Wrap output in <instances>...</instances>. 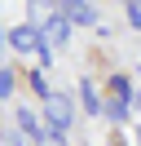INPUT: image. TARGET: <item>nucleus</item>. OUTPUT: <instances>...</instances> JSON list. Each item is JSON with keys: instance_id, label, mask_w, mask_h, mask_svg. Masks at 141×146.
Returning <instances> with one entry per match:
<instances>
[{"instance_id": "f257e3e1", "label": "nucleus", "mask_w": 141, "mask_h": 146, "mask_svg": "<svg viewBox=\"0 0 141 146\" xmlns=\"http://www.w3.org/2000/svg\"><path fill=\"white\" fill-rule=\"evenodd\" d=\"M44 119H49V128H70V119H75L70 93H49L44 98Z\"/></svg>"}, {"instance_id": "f03ea898", "label": "nucleus", "mask_w": 141, "mask_h": 146, "mask_svg": "<svg viewBox=\"0 0 141 146\" xmlns=\"http://www.w3.org/2000/svg\"><path fill=\"white\" fill-rule=\"evenodd\" d=\"M66 36H70V22L62 18V13H49V22L40 27V44H44V58H49V53H57V49L66 44Z\"/></svg>"}, {"instance_id": "7ed1b4c3", "label": "nucleus", "mask_w": 141, "mask_h": 146, "mask_svg": "<svg viewBox=\"0 0 141 146\" xmlns=\"http://www.w3.org/2000/svg\"><path fill=\"white\" fill-rule=\"evenodd\" d=\"M9 44H13L18 53H35V49L44 53V44H40V27H31V22H26V27H13V31H9Z\"/></svg>"}, {"instance_id": "20e7f679", "label": "nucleus", "mask_w": 141, "mask_h": 146, "mask_svg": "<svg viewBox=\"0 0 141 146\" xmlns=\"http://www.w3.org/2000/svg\"><path fill=\"white\" fill-rule=\"evenodd\" d=\"M66 22H79V27H97V9L84 5V0H66V9H62Z\"/></svg>"}, {"instance_id": "39448f33", "label": "nucleus", "mask_w": 141, "mask_h": 146, "mask_svg": "<svg viewBox=\"0 0 141 146\" xmlns=\"http://www.w3.org/2000/svg\"><path fill=\"white\" fill-rule=\"evenodd\" d=\"M79 102H84V111L101 115V98H97V84H93V80H84V84H79Z\"/></svg>"}, {"instance_id": "423d86ee", "label": "nucleus", "mask_w": 141, "mask_h": 146, "mask_svg": "<svg viewBox=\"0 0 141 146\" xmlns=\"http://www.w3.org/2000/svg\"><path fill=\"white\" fill-rule=\"evenodd\" d=\"M9 93H13V71L0 66V98H9Z\"/></svg>"}, {"instance_id": "0eeeda50", "label": "nucleus", "mask_w": 141, "mask_h": 146, "mask_svg": "<svg viewBox=\"0 0 141 146\" xmlns=\"http://www.w3.org/2000/svg\"><path fill=\"white\" fill-rule=\"evenodd\" d=\"M101 111H106L110 119H123V115H128V102H115V98H110V106H101Z\"/></svg>"}, {"instance_id": "6e6552de", "label": "nucleus", "mask_w": 141, "mask_h": 146, "mask_svg": "<svg viewBox=\"0 0 141 146\" xmlns=\"http://www.w3.org/2000/svg\"><path fill=\"white\" fill-rule=\"evenodd\" d=\"M128 22H132V27L141 31V5H132V9H128Z\"/></svg>"}, {"instance_id": "1a4fd4ad", "label": "nucleus", "mask_w": 141, "mask_h": 146, "mask_svg": "<svg viewBox=\"0 0 141 146\" xmlns=\"http://www.w3.org/2000/svg\"><path fill=\"white\" fill-rule=\"evenodd\" d=\"M137 137H141V128H137Z\"/></svg>"}, {"instance_id": "9d476101", "label": "nucleus", "mask_w": 141, "mask_h": 146, "mask_svg": "<svg viewBox=\"0 0 141 146\" xmlns=\"http://www.w3.org/2000/svg\"><path fill=\"white\" fill-rule=\"evenodd\" d=\"M132 5H137V0H132Z\"/></svg>"}, {"instance_id": "9b49d317", "label": "nucleus", "mask_w": 141, "mask_h": 146, "mask_svg": "<svg viewBox=\"0 0 141 146\" xmlns=\"http://www.w3.org/2000/svg\"><path fill=\"white\" fill-rule=\"evenodd\" d=\"M0 40H5V36H0Z\"/></svg>"}]
</instances>
